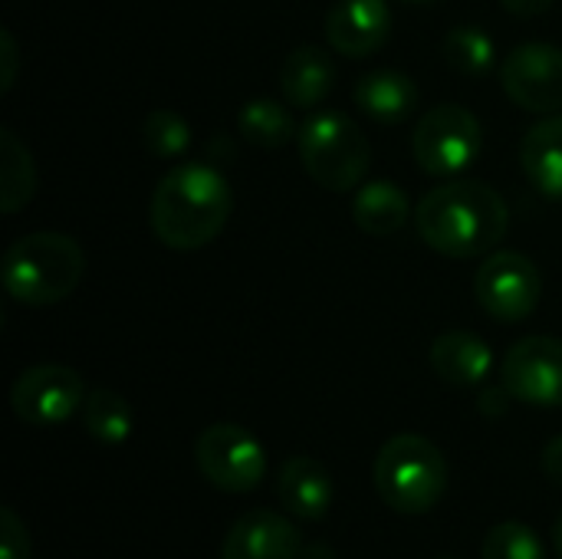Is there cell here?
<instances>
[{"label":"cell","mask_w":562,"mask_h":559,"mask_svg":"<svg viewBox=\"0 0 562 559\" xmlns=\"http://www.w3.org/2000/svg\"><path fill=\"white\" fill-rule=\"evenodd\" d=\"M501 385L510 399L537 405V409H562V343L553 336H527L504 356Z\"/></svg>","instance_id":"obj_11"},{"label":"cell","mask_w":562,"mask_h":559,"mask_svg":"<svg viewBox=\"0 0 562 559\" xmlns=\"http://www.w3.org/2000/svg\"><path fill=\"white\" fill-rule=\"evenodd\" d=\"M82 425L99 445H122L135 425L132 405L112 389H95L82 402Z\"/></svg>","instance_id":"obj_21"},{"label":"cell","mask_w":562,"mask_h":559,"mask_svg":"<svg viewBox=\"0 0 562 559\" xmlns=\"http://www.w3.org/2000/svg\"><path fill=\"white\" fill-rule=\"evenodd\" d=\"M375 491L395 514H428L448 491V461L441 448L422 435L389 438L375 458Z\"/></svg>","instance_id":"obj_4"},{"label":"cell","mask_w":562,"mask_h":559,"mask_svg":"<svg viewBox=\"0 0 562 559\" xmlns=\"http://www.w3.org/2000/svg\"><path fill=\"white\" fill-rule=\"evenodd\" d=\"M142 135H145L148 152L158 155V158H178L191 145V125L178 112H171V109L148 112Z\"/></svg>","instance_id":"obj_25"},{"label":"cell","mask_w":562,"mask_h":559,"mask_svg":"<svg viewBox=\"0 0 562 559\" xmlns=\"http://www.w3.org/2000/svg\"><path fill=\"white\" fill-rule=\"evenodd\" d=\"M415 224L431 250L454 260H471L491 254L504 241L510 211L507 201L484 181H448L422 198Z\"/></svg>","instance_id":"obj_2"},{"label":"cell","mask_w":562,"mask_h":559,"mask_svg":"<svg viewBox=\"0 0 562 559\" xmlns=\"http://www.w3.org/2000/svg\"><path fill=\"white\" fill-rule=\"evenodd\" d=\"M300 158L310 178L326 191H352L372 165V145L356 119L342 112H316L303 122Z\"/></svg>","instance_id":"obj_5"},{"label":"cell","mask_w":562,"mask_h":559,"mask_svg":"<svg viewBox=\"0 0 562 559\" xmlns=\"http://www.w3.org/2000/svg\"><path fill=\"white\" fill-rule=\"evenodd\" d=\"M356 105L379 122H402L418 109V86L398 69H375L356 82Z\"/></svg>","instance_id":"obj_17"},{"label":"cell","mask_w":562,"mask_h":559,"mask_svg":"<svg viewBox=\"0 0 562 559\" xmlns=\"http://www.w3.org/2000/svg\"><path fill=\"white\" fill-rule=\"evenodd\" d=\"M336 86V63L319 46H296L280 69V89L290 105L313 109L319 105Z\"/></svg>","instance_id":"obj_16"},{"label":"cell","mask_w":562,"mask_h":559,"mask_svg":"<svg viewBox=\"0 0 562 559\" xmlns=\"http://www.w3.org/2000/svg\"><path fill=\"white\" fill-rule=\"evenodd\" d=\"M194 461L198 471L224 494H247L267 474V455L260 441L231 422L211 425L198 435Z\"/></svg>","instance_id":"obj_7"},{"label":"cell","mask_w":562,"mask_h":559,"mask_svg":"<svg viewBox=\"0 0 562 559\" xmlns=\"http://www.w3.org/2000/svg\"><path fill=\"white\" fill-rule=\"evenodd\" d=\"M441 559H448V557H441Z\"/></svg>","instance_id":"obj_33"},{"label":"cell","mask_w":562,"mask_h":559,"mask_svg":"<svg viewBox=\"0 0 562 559\" xmlns=\"http://www.w3.org/2000/svg\"><path fill=\"white\" fill-rule=\"evenodd\" d=\"M86 273L82 247L59 231H33L13 241L3 254V290L23 306L63 303Z\"/></svg>","instance_id":"obj_3"},{"label":"cell","mask_w":562,"mask_h":559,"mask_svg":"<svg viewBox=\"0 0 562 559\" xmlns=\"http://www.w3.org/2000/svg\"><path fill=\"white\" fill-rule=\"evenodd\" d=\"M0 559H30V534L10 507L0 511Z\"/></svg>","instance_id":"obj_26"},{"label":"cell","mask_w":562,"mask_h":559,"mask_svg":"<svg viewBox=\"0 0 562 559\" xmlns=\"http://www.w3.org/2000/svg\"><path fill=\"white\" fill-rule=\"evenodd\" d=\"M352 217L366 234L389 237L398 227H405V221L412 217V204H408V194L398 185L369 181V185L359 188V194L352 201Z\"/></svg>","instance_id":"obj_19"},{"label":"cell","mask_w":562,"mask_h":559,"mask_svg":"<svg viewBox=\"0 0 562 559\" xmlns=\"http://www.w3.org/2000/svg\"><path fill=\"white\" fill-rule=\"evenodd\" d=\"M237 128L250 145L260 148H280L296 132L290 109L277 99H250L237 115Z\"/></svg>","instance_id":"obj_22"},{"label":"cell","mask_w":562,"mask_h":559,"mask_svg":"<svg viewBox=\"0 0 562 559\" xmlns=\"http://www.w3.org/2000/svg\"><path fill=\"white\" fill-rule=\"evenodd\" d=\"M507 399H510V392L501 385V389H487L484 395H481V409L487 412V415H504L507 412Z\"/></svg>","instance_id":"obj_30"},{"label":"cell","mask_w":562,"mask_h":559,"mask_svg":"<svg viewBox=\"0 0 562 559\" xmlns=\"http://www.w3.org/2000/svg\"><path fill=\"white\" fill-rule=\"evenodd\" d=\"M277 497L290 517L310 521V524L323 521L333 507V478L316 458L296 455L280 468Z\"/></svg>","instance_id":"obj_14"},{"label":"cell","mask_w":562,"mask_h":559,"mask_svg":"<svg viewBox=\"0 0 562 559\" xmlns=\"http://www.w3.org/2000/svg\"><path fill=\"white\" fill-rule=\"evenodd\" d=\"M501 86L527 112L553 115L562 109V49L553 43H524L501 63Z\"/></svg>","instance_id":"obj_10"},{"label":"cell","mask_w":562,"mask_h":559,"mask_svg":"<svg viewBox=\"0 0 562 559\" xmlns=\"http://www.w3.org/2000/svg\"><path fill=\"white\" fill-rule=\"evenodd\" d=\"M231 208L227 178L204 161H184L155 185L148 224L168 250H201L224 231Z\"/></svg>","instance_id":"obj_1"},{"label":"cell","mask_w":562,"mask_h":559,"mask_svg":"<svg viewBox=\"0 0 562 559\" xmlns=\"http://www.w3.org/2000/svg\"><path fill=\"white\" fill-rule=\"evenodd\" d=\"M474 297L487 316H494L501 323H520L540 306L543 277L527 254L497 250L477 267Z\"/></svg>","instance_id":"obj_8"},{"label":"cell","mask_w":562,"mask_h":559,"mask_svg":"<svg viewBox=\"0 0 562 559\" xmlns=\"http://www.w3.org/2000/svg\"><path fill=\"white\" fill-rule=\"evenodd\" d=\"M520 161L533 188L550 198H562V112L547 115L524 135Z\"/></svg>","instance_id":"obj_18"},{"label":"cell","mask_w":562,"mask_h":559,"mask_svg":"<svg viewBox=\"0 0 562 559\" xmlns=\"http://www.w3.org/2000/svg\"><path fill=\"white\" fill-rule=\"evenodd\" d=\"M431 369L438 372L441 382H448L454 389H471L491 376L494 353L481 336H474L468 329H451L431 343Z\"/></svg>","instance_id":"obj_15"},{"label":"cell","mask_w":562,"mask_h":559,"mask_svg":"<svg viewBox=\"0 0 562 559\" xmlns=\"http://www.w3.org/2000/svg\"><path fill=\"white\" fill-rule=\"evenodd\" d=\"M412 148L422 171L435 178L458 175L481 155V122L464 105H435L418 119Z\"/></svg>","instance_id":"obj_6"},{"label":"cell","mask_w":562,"mask_h":559,"mask_svg":"<svg viewBox=\"0 0 562 559\" xmlns=\"http://www.w3.org/2000/svg\"><path fill=\"white\" fill-rule=\"evenodd\" d=\"M543 471H547V478L562 491V435H557V438L543 448Z\"/></svg>","instance_id":"obj_27"},{"label":"cell","mask_w":562,"mask_h":559,"mask_svg":"<svg viewBox=\"0 0 562 559\" xmlns=\"http://www.w3.org/2000/svg\"><path fill=\"white\" fill-rule=\"evenodd\" d=\"M36 194V168L26 145L3 128L0 132V211L16 214Z\"/></svg>","instance_id":"obj_20"},{"label":"cell","mask_w":562,"mask_h":559,"mask_svg":"<svg viewBox=\"0 0 562 559\" xmlns=\"http://www.w3.org/2000/svg\"><path fill=\"white\" fill-rule=\"evenodd\" d=\"M445 59L461 76H484L497 63V46L481 26H454L445 36Z\"/></svg>","instance_id":"obj_23"},{"label":"cell","mask_w":562,"mask_h":559,"mask_svg":"<svg viewBox=\"0 0 562 559\" xmlns=\"http://www.w3.org/2000/svg\"><path fill=\"white\" fill-rule=\"evenodd\" d=\"M392 23L389 0H339L326 16V36L336 53L362 59L389 43Z\"/></svg>","instance_id":"obj_12"},{"label":"cell","mask_w":562,"mask_h":559,"mask_svg":"<svg viewBox=\"0 0 562 559\" xmlns=\"http://www.w3.org/2000/svg\"><path fill=\"white\" fill-rule=\"evenodd\" d=\"M86 402V385L76 369L69 366H30L26 372L16 376L10 389V405L20 422L26 425H63L69 422Z\"/></svg>","instance_id":"obj_9"},{"label":"cell","mask_w":562,"mask_h":559,"mask_svg":"<svg viewBox=\"0 0 562 559\" xmlns=\"http://www.w3.org/2000/svg\"><path fill=\"white\" fill-rule=\"evenodd\" d=\"M553 550H557V557L562 559V514L557 517V524H553Z\"/></svg>","instance_id":"obj_31"},{"label":"cell","mask_w":562,"mask_h":559,"mask_svg":"<svg viewBox=\"0 0 562 559\" xmlns=\"http://www.w3.org/2000/svg\"><path fill=\"white\" fill-rule=\"evenodd\" d=\"M481 557L484 559H547V550L540 544V537L527 527V524H517V521H507V524H497L484 547H481Z\"/></svg>","instance_id":"obj_24"},{"label":"cell","mask_w":562,"mask_h":559,"mask_svg":"<svg viewBox=\"0 0 562 559\" xmlns=\"http://www.w3.org/2000/svg\"><path fill=\"white\" fill-rule=\"evenodd\" d=\"M405 3H422L425 7V3H435V0H405Z\"/></svg>","instance_id":"obj_32"},{"label":"cell","mask_w":562,"mask_h":559,"mask_svg":"<svg viewBox=\"0 0 562 559\" xmlns=\"http://www.w3.org/2000/svg\"><path fill=\"white\" fill-rule=\"evenodd\" d=\"M0 46H3V82H0V89L7 92L13 86V72H16V43H13L10 30L0 33Z\"/></svg>","instance_id":"obj_28"},{"label":"cell","mask_w":562,"mask_h":559,"mask_svg":"<svg viewBox=\"0 0 562 559\" xmlns=\"http://www.w3.org/2000/svg\"><path fill=\"white\" fill-rule=\"evenodd\" d=\"M300 557V530L273 514L250 511L244 514L224 537L221 559H296Z\"/></svg>","instance_id":"obj_13"},{"label":"cell","mask_w":562,"mask_h":559,"mask_svg":"<svg viewBox=\"0 0 562 559\" xmlns=\"http://www.w3.org/2000/svg\"><path fill=\"white\" fill-rule=\"evenodd\" d=\"M501 3L514 16H540L553 7V0H501Z\"/></svg>","instance_id":"obj_29"}]
</instances>
